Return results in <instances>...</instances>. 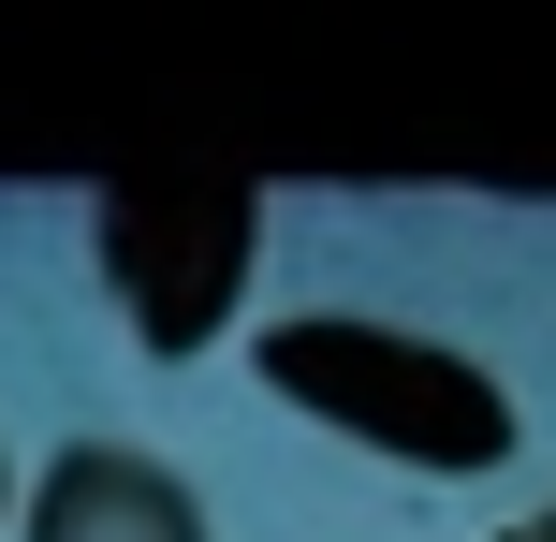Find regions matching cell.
Segmentation results:
<instances>
[{
    "mask_svg": "<svg viewBox=\"0 0 556 542\" xmlns=\"http://www.w3.org/2000/svg\"><path fill=\"white\" fill-rule=\"evenodd\" d=\"M250 367L307 411V426L366 440V455H395V469H454V484H469V469L513 455V396H498L454 338H410V323L293 308V323H264V338H250Z\"/></svg>",
    "mask_w": 556,
    "mask_h": 542,
    "instance_id": "6da1fadb",
    "label": "cell"
},
{
    "mask_svg": "<svg viewBox=\"0 0 556 542\" xmlns=\"http://www.w3.org/2000/svg\"><path fill=\"white\" fill-rule=\"evenodd\" d=\"M88 250H103V293L132 308L147 352H205L250 308L264 191H235V176H117V191L88 205Z\"/></svg>",
    "mask_w": 556,
    "mask_h": 542,
    "instance_id": "7a4b0ae2",
    "label": "cell"
},
{
    "mask_svg": "<svg viewBox=\"0 0 556 542\" xmlns=\"http://www.w3.org/2000/svg\"><path fill=\"white\" fill-rule=\"evenodd\" d=\"M15 542H205V514L132 440H59L45 484H29V514H15Z\"/></svg>",
    "mask_w": 556,
    "mask_h": 542,
    "instance_id": "3957f363",
    "label": "cell"
},
{
    "mask_svg": "<svg viewBox=\"0 0 556 542\" xmlns=\"http://www.w3.org/2000/svg\"><path fill=\"white\" fill-rule=\"evenodd\" d=\"M498 542H556V499H542V514H513V528H498Z\"/></svg>",
    "mask_w": 556,
    "mask_h": 542,
    "instance_id": "277c9868",
    "label": "cell"
},
{
    "mask_svg": "<svg viewBox=\"0 0 556 542\" xmlns=\"http://www.w3.org/2000/svg\"><path fill=\"white\" fill-rule=\"evenodd\" d=\"M0 514H29V499H15V469H0Z\"/></svg>",
    "mask_w": 556,
    "mask_h": 542,
    "instance_id": "5b68a950",
    "label": "cell"
}]
</instances>
